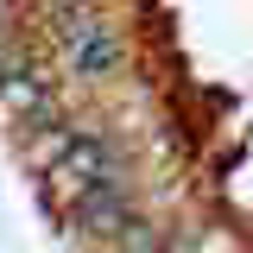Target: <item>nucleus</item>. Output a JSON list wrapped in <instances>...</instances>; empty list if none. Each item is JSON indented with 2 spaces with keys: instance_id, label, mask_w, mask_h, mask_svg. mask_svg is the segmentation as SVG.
Listing matches in <instances>:
<instances>
[{
  "instance_id": "6",
  "label": "nucleus",
  "mask_w": 253,
  "mask_h": 253,
  "mask_svg": "<svg viewBox=\"0 0 253 253\" xmlns=\"http://www.w3.org/2000/svg\"><path fill=\"white\" fill-rule=\"evenodd\" d=\"M114 253H165V228H158L152 215H133L121 228V241H114Z\"/></svg>"
},
{
  "instance_id": "4",
  "label": "nucleus",
  "mask_w": 253,
  "mask_h": 253,
  "mask_svg": "<svg viewBox=\"0 0 253 253\" xmlns=\"http://www.w3.org/2000/svg\"><path fill=\"white\" fill-rule=\"evenodd\" d=\"M63 215H70V228H76L83 241H108V247H114L121 228L139 215V209H133V190L126 184H101V190H83L76 203H63Z\"/></svg>"
},
{
  "instance_id": "2",
  "label": "nucleus",
  "mask_w": 253,
  "mask_h": 253,
  "mask_svg": "<svg viewBox=\"0 0 253 253\" xmlns=\"http://www.w3.org/2000/svg\"><path fill=\"white\" fill-rule=\"evenodd\" d=\"M0 114H13V121L26 126V133L70 121L57 76H51V70H44L38 57H32L26 44H6V51H0Z\"/></svg>"
},
{
  "instance_id": "3",
  "label": "nucleus",
  "mask_w": 253,
  "mask_h": 253,
  "mask_svg": "<svg viewBox=\"0 0 253 253\" xmlns=\"http://www.w3.org/2000/svg\"><path fill=\"white\" fill-rule=\"evenodd\" d=\"M51 184H57V203H76L83 190H101V184H121V146L101 133V121H83L76 133V146L44 171Z\"/></svg>"
},
{
  "instance_id": "1",
  "label": "nucleus",
  "mask_w": 253,
  "mask_h": 253,
  "mask_svg": "<svg viewBox=\"0 0 253 253\" xmlns=\"http://www.w3.org/2000/svg\"><path fill=\"white\" fill-rule=\"evenodd\" d=\"M44 44H51V57H57V70L70 83H114L126 70V57H133L126 32L89 0H51Z\"/></svg>"
},
{
  "instance_id": "5",
  "label": "nucleus",
  "mask_w": 253,
  "mask_h": 253,
  "mask_svg": "<svg viewBox=\"0 0 253 253\" xmlns=\"http://www.w3.org/2000/svg\"><path fill=\"white\" fill-rule=\"evenodd\" d=\"M76 133H83V121H76V114H70V121H57V126H38V133H32V146H26L32 165H38V171H51V165L76 146Z\"/></svg>"
}]
</instances>
